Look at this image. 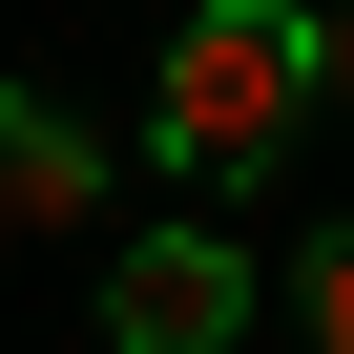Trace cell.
<instances>
[{
  "label": "cell",
  "mask_w": 354,
  "mask_h": 354,
  "mask_svg": "<svg viewBox=\"0 0 354 354\" xmlns=\"http://www.w3.org/2000/svg\"><path fill=\"white\" fill-rule=\"evenodd\" d=\"M84 209H104V146L42 84H0V230H84Z\"/></svg>",
  "instance_id": "cell-3"
},
{
  "label": "cell",
  "mask_w": 354,
  "mask_h": 354,
  "mask_svg": "<svg viewBox=\"0 0 354 354\" xmlns=\"http://www.w3.org/2000/svg\"><path fill=\"white\" fill-rule=\"evenodd\" d=\"M333 104H354V0H333Z\"/></svg>",
  "instance_id": "cell-5"
},
{
  "label": "cell",
  "mask_w": 354,
  "mask_h": 354,
  "mask_svg": "<svg viewBox=\"0 0 354 354\" xmlns=\"http://www.w3.org/2000/svg\"><path fill=\"white\" fill-rule=\"evenodd\" d=\"M292 313H313V354H354V230H313V271H292Z\"/></svg>",
  "instance_id": "cell-4"
},
{
  "label": "cell",
  "mask_w": 354,
  "mask_h": 354,
  "mask_svg": "<svg viewBox=\"0 0 354 354\" xmlns=\"http://www.w3.org/2000/svg\"><path fill=\"white\" fill-rule=\"evenodd\" d=\"M250 333V250L230 230H125L104 250V354H230Z\"/></svg>",
  "instance_id": "cell-2"
},
{
  "label": "cell",
  "mask_w": 354,
  "mask_h": 354,
  "mask_svg": "<svg viewBox=\"0 0 354 354\" xmlns=\"http://www.w3.org/2000/svg\"><path fill=\"white\" fill-rule=\"evenodd\" d=\"M313 104H333V21H292V0H188L146 63V146L188 188H271Z\"/></svg>",
  "instance_id": "cell-1"
}]
</instances>
